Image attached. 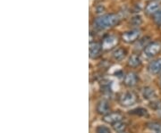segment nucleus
I'll return each mask as SVG.
<instances>
[{
    "instance_id": "f257e3e1",
    "label": "nucleus",
    "mask_w": 161,
    "mask_h": 133,
    "mask_svg": "<svg viewBox=\"0 0 161 133\" xmlns=\"http://www.w3.org/2000/svg\"><path fill=\"white\" fill-rule=\"evenodd\" d=\"M119 21H120V19H119L117 14L108 13V14H104V15H101V16L97 18L94 21V23H95L96 27L104 29L114 27L119 23Z\"/></svg>"
},
{
    "instance_id": "f03ea898",
    "label": "nucleus",
    "mask_w": 161,
    "mask_h": 133,
    "mask_svg": "<svg viewBox=\"0 0 161 133\" xmlns=\"http://www.w3.org/2000/svg\"><path fill=\"white\" fill-rule=\"evenodd\" d=\"M137 95L132 91H127L121 95L119 98V103L122 106L128 107L137 102Z\"/></svg>"
},
{
    "instance_id": "7ed1b4c3",
    "label": "nucleus",
    "mask_w": 161,
    "mask_h": 133,
    "mask_svg": "<svg viewBox=\"0 0 161 133\" xmlns=\"http://www.w3.org/2000/svg\"><path fill=\"white\" fill-rule=\"evenodd\" d=\"M161 51V43L158 41L151 42L149 45L145 46L144 54L147 57H153Z\"/></svg>"
},
{
    "instance_id": "20e7f679",
    "label": "nucleus",
    "mask_w": 161,
    "mask_h": 133,
    "mask_svg": "<svg viewBox=\"0 0 161 133\" xmlns=\"http://www.w3.org/2000/svg\"><path fill=\"white\" fill-rule=\"evenodd\" d=\"M140 36H141V31L139 29H131V30H128L126 32L123 33L122 39L125 43L131 44V43H133L136 40H138Z\"/></svg>"
},
{
    "instance_id": "39448f33",
    "label": "nucleus",
    "mask_w": 161,
    "mask_h": 133,
    "mask_svg": "<svg viewBox=\"0 0 161 133\" xmlns=\"http://www.w3.org/2000/svg\"><path fill=\"white\" fill-rule=\"evenodd\" d=\"M124 116L119 112H110L107 115L103 116V121L109 124H115L116 122L123 121Z\"/></svg>"
},
{
    "instance_id": "423d86ee",
    "label": "nucleus",
    "mask_w": 161,
    "mask_h": 133,
    "mask_svg": "<svg viewBox=\"0 0 161 133\" xmlns=\"http://www.w3.org/2000/svg\"><path fill=\"white\" fill-rule=\"evenodd\" d=\"M139 78L138 75L135 72H130L125 74V78H124V84L126 86L127 88H133L136 86V84L138 83Z\"/></svg>"
},
{
    "instance_id": "0eeeda50",
    "label": "nucleus",
    "mask_w": 161,
    "mask_h": 133,
    "mask_svg": "<svg viewBox=\"0 0 161 133\" xmlns=\"http://www.w3.org/2000/svg\"><path fill=\"white\" fill-rule=\"evenodd\" d=\"M117 38L115 36H113V35H108L107 36L105 39L102 41V48L103 49H106V50H108V49H111L113 48L114 46L117 44Z\"/></svg>"
},
{
    "instance_id": "6e6552de",
    "label": "nucleus",
    "mask_w": 161,
    "mask_h": 133,
    "mask_svg": "<svg viewBox=\"0 0 161 133\" xmlns=\"http://www.w3.org/2000/svg\"><path fill=\"white\" fill-rule=\"evenodd\" d=\"M96 110L98 114H102V115H107L110 113V104L107 100H100L97 104Z\"/></svg>"
},
{
    "instance_id": "1a4fd4ad",
    "label": "nucleus",
    "mask_w": 161,
    "mask_h": 133,
    "mask_svg": "<svg viewBox=\"0 0 161 133\" xmlns=\"http://www.w3.org/2000/svg\"><path fill=\"white\" fill-rule=\"evenodd\" d=\"M102 45L98 42H91L90 44V56L92 58H97L102 50Z\"/></svg>"
},
{
    "instance_id": "9d476101",
    "label": "nucleus",
    "mask_w": 161,
    "mask_h": 133,
    "mask_svg": "<svg viewBox=\"0 0 161 133\" xmlns=\"http://www.w3.org/2000/svg\"><path fill=\"white\" fill-rule=\"evenodd\" d=\"M148 70L151 74H158L161 72V58L152 61L149 64Z\"/></svg>"
},
{
    "instance_id": "9b49d317",
    "label": "nucleus",
    "mask_w": 161,
    "mask_h": 133,
    "mask_svg": "<svg viewBox=\"0 0 161 133\" xmlns=\"http://www.w3.org/2000/svg\"><path fill=\"white\" fill-rule=\"evenodd\" d=\"M126 54L127 52L125 49H124L122 47H118V48H116V49H115L113 51L112 56H113V58L115 59V61H122L126 56Z\"/></svg>"
},
{
    "instance_id": "f8f14e48",
    "label": "nucleus",
    "mask_w": 161,
    "mask_h": 133,
    "mask_svg": "<svg viewBox=\"0 0 161 133\" xmlns=\"http://www.w3.org/2000/svg\"><path fill=\"white\" fill-rule=\"evenodd\" d=\"M142 64V59L140 57V56L137 54H134L130 56L128 60V65L132 68H136Z\"/></svg>"
},
{
    "instance_id": "ddd939ff",
    "label": "nucleus",
    "mask_w": 161,
    "mask_h": 133,
    "mask_svg": "<svg viewBox=\"0 0 161 133\" xmlns=\"http://www.w3.org/2000/svg\"><path fill=\"white\" fill-rule=\"evenodd\" d=\"M159 9H160V5L158 2H150L146 6V12L150 14H153V13L156 14L157 13H158Z\"/></svg>"
},
{
    "instance_id": "4468645a",
    "label": "nucleus",
    "mask_w": 161,
    "mask_h": 133,
    "mask_svg": "<svg viewBox=\"0 0 161 133\" xmlns=\"http://www.w3.org/2000/svg\"><path fill=\"white\" fill-rule=\"evenodd\" d=\"M142 95H143L144 98L146 99H153L156 98L155 91L151 88L149 87L144 88L142 90Z\"/></svg>"
},
{
    "instance_id": "2eb2a0df",
    "label": "nucleus",
    "mask_w": 161,
    "mask_h": 133,
    "mask_svg": "<svg viewBox=\"0 0 161 133\" xmlns=\"http://www.w3.org/2000/svg\"><path fill=\"white\" fill-rule=\"evenodd\" d=\"M147 127L149 128L152 132L161 133V123H159V122H149V123L147 124Z\"/></svg>"
},
{
    "instance_id": "dca6fc26",
    "label": "nucleus",
    "mask_w": 161,
    "mask_h": 133,
    "mask_svg": "<svg viewBox=\"0 0 161 133\" xmlns=\"http://www.w3.org/2000/svg\"><path fill=\"white\" fill-rule=\"evenodd\" d=\"M113 128L117 132H124L125 130V129H126V124L125 122H123V121H121V122H118L115 123V124H113Z\"/></svg>"
},
{
    "instance_id": "f3484780",
    "label": "nucleus",
    "mask_w": 161,
    "mask_h": 133,
    "mask_svg": "<svg viewBox=\"0 0 161 133\" xmlns=\"http://www.w3.org/2000/svg\"><path fill=\"white\" fill-rule=\"evenodd\" d=\"M130 114L140 116H147L148 115V111L146 110V109H144V108L139 107V108H136V109H133V110L130 111Z\"/></svg>"
},
{
    "instance_id": "a211bd4d",
    "label": "nucleus",
    "mask_w": 161,
    "mask_h": 133,
    "mask_svg": "<svg viewBox=\"0 0 161 133\" xmlns=\"http://www.w3.org/2000/svg\"><path fill=\"white\" fill-rule=\"evenodd\" d=\"M96 133H111L109 128L106 126H98L96 128Z\"/></svg>"
},
{
    "instance_id": "6ab92c4d",
    "label": "nucleus",
    "mask_w": 161,
    "mask_h": 133,
    "mask_svg": "<svg viewBox=\"0 0 161 133\" xmlns=\"http://www.w3.org/2000/svg\"><path fill=\"white\" fill-rule=\"evenodd\" d=\"M154 21L158 26H161V11L156 13L155 16H154Z\"/></svg>"
},
{
    "instance_id": "aec40b11",
    "label": "nucleus",
    "mask_w": 161,
    "mask_h": 133,
    "mask_svg": "<svg viewBox=\"0 0 161 133\" xmlns=\"http://www.w3.org/2000/svg\"><path fill=\"white\" fill-rule=\"evenodd\" d=\"M157 114H158V118H159V119H161V108H160V109H158V113H157Z\"/></svg>"
},
{
    "instance_id": "412c9836",
    "label": "nucleus",
    "mask_w": 161,
    "mask_h": 133,
    "mask_svg": "<svg viewBox=\"0 0 161 133\" xmlns=\"http://www.w3.org/2000/svg\"><path fill=\"white\" fill-rule=\"evenodd\" d=\"M160 85H161V82H160Z\"/></svg>"
}]
</instances>
